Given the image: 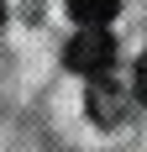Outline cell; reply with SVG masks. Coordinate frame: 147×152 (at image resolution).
Returning a JSON list of instances; mask_svg holds the SVG:
<instances>
[{
  "label": "cell",
  "mask_w": 147,
  "mask_h": 152,
  "mask_svg": "<svg viewBox=\"0 0 147 152\" xmlns=\"http://www.w3.org/2000/svg\"><path fill=\"white\" fill-rule=\"evenodd\" d=\"M63 63H68L74 74H84V79H105L110 63H116V37H110V26L105 31H74V42L63 47Z\"/></svg>",
  "instance_id": "1"
},
{
  "label": "cell",
  "mask_w": 147,
  "mask_h": 152,
  "mask_svg": "<svg viewBox=\"0 0 147 152\" xmlns=\"http://www.w3.org/2000/svg\"><path fill=\"white\" fill-rule=\"evenodd\" d=\"M89 115H95V126H121V89H116V79L105 74V79H89Z\"/></svg>",
  "instance_id": "2"
},
{
  "label": "cell",
  "mask_w": 147,
  "mask_h": 152,
  "mask_svg": "<svg viewBox=\"0 0 147 152\" xmlns=\"http://www.w3.org/2000/svg\"><path fill=\"white\" fill-rule=\"evenodd\" d=\"M68 16L79 21V31H105V21L116 16V0H68Z\"/></svg>",
  "instance_id": "3"
},
{
  "label": "cell",
  "mask_w": 147,
  "mask_h": 152,
  "mask_svg": "<svg viewBox=\"0 0 147 152\" xmlns=\"http://www.w3.org/2000/svg\"><path fill=\"white\" fill-rule=\"evenodd\" d=\"M137 100H142V105H147V53H142V58H137Z\"/></svg>",
  "instance_id": "4"
},
{
  "label": "cell",
  "mask_w": 147,
  "mask_h": 152,
  "mask_svg": "<svg viewBox=\"0 0 147 152\" xmlns=\"http://www.w3.org/2000/svg\"><path fill=\"white\" fill-rule=\"evenodd\" d=\"M0 21H5V5H0Z\"/></svg>",
  "instance_id": "5"
}]
</instances>
